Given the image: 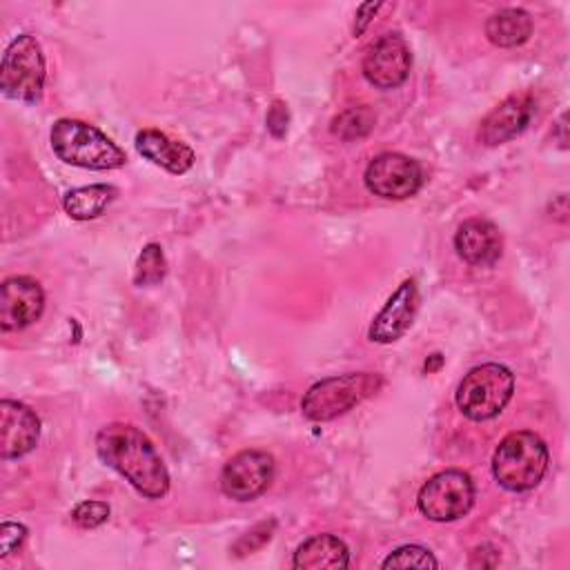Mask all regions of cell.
I'll return each instance as SVG.
<instances>
[{
  "instance_id": "obj_1",
  "label": "cell",
  "mask_w": 570,
  "mask_h": 570,
  "mask_svg": "<svg viewBox=\"0 0 570 570\" xmlns=\"http://www.w3.org/2000/svg\"><path fill=\"white\" fill-rule=\"evenodd\" d=\"M98 456L122 474L142 497L160 499L169 490V472L151 439L136 425L109 423L96 436Z\"/></svg>"
},
{
  "instance_id": "obj_2",
  "label": "cell",
  "mask_w": 570,
  "mask_h": 570,
  "mask_svg": "<svg viewBox=\"0 0 570 570\" xmlns=\"http://www.w3.org/2000/svg\"><path fill=\"white\" fill-rule=\"evenodd\" d=\"M51 149L53 154L76 167L105 171V169H118L127 163L125 151L107 138L98 127L76 120V118H58L51 125Z\"/></svg>"
},
{
  "instance_id": "obj_3",
  "label": "cell",
  "mask_w": 570,
  "mask_h": 570,
  "mask_svg": "<svg viewBox=\"0 0 570 570\" xmlns=\"http://www.w3.org/2000/svg\"><path fill=\"white\" fill-rule=\"evenodd\" d=\"M548 472V448L541 436L528 430L503 436L492 456V474L501 488L525 492L541 483Z\"/></svg>"
},
{
  "instance_id": "obj_4",
  "label": "cell",
  "mask_w": 570,
  "mask_h": 570,
  "mask_svg": "<svg viewBox=\"0 0 570 570\" xmlns=\"http://www.w3.org/2000/svg\"><path fill=\"white\" fill-rule=\"evenodd\" d=\"M383 387V376L374 372H350L341 376H330L314 383L303 401L301 412L309 421H332L354 405L376 394Z\"/></svg>"
},
{
  "instance_id": "obj_5",
  "label": "cell",
  "mask_w": 570,
  "mask_h": 570,
  "mask_svg": "<svg viewBox=\"0 0 570 570\" xmlns=\"http://www.w3.org/2000/svg\"><path fill=\"white\" fill-rule=\"evenodd\" d=\"M514 392V374L499 363L472 367L456 387V407L472 421H488L503 412Z\"/></svg>"
},
{
  "instance_id": "obj_6",
  "label": "cell",
  "mask_w": 570,
  "mask_h": 570,
  "mask_svg": "<svg viewBox=\"0 0 570 570\" xmlns=\"http://www.w3.org/2000/svg\"><path fill=\"white\" fill-rule=\"evenodd\" d=\"M45 87V56L31 33L11 40L2 56L0 89L7 98L20 102H38Z\"/></svg>"
},
{
  "instance_id": "obj_7",
  "label": "cell",
  "mask_w": 570,
  "mask_h": 570,
  "mask_svg": "<svg viewBox=\"0 0 570 570\" xmlns=\"http://www.w3.org/2000/svg\"><path fill=\"white\" fill-rule=\"evenodd\" d=\"M474 483L463 470H443L430 476L419 490L416 505L432 521H454L470 512Z\"/></svg>"
},
{
  "instance_id": "obj_8",
  "label": "cell",
  "mask_w": 570,
  "mask_h": 570,
  "mask_svg": "<svg viewBox=\"0 0 570 570\" xmlns=\"http://www.w3.org/2000/svg\"><path fill=\"white\" fill-rule=\"evenodd\" d=\"M363 180L374 196L387 200H405L421 189L423 169L410 156L385 151L370 160Z\"/></svg>"
},
{
  "instance_id": "obj_9",
  "label": "cell",
  "mask_w": 570,
  "mask_h": 570,
  "mask_svg": "<svg viewBox=\"0 0 570 570\" xmlns=\"http://www.w3.org/2000/svg\"><path fill=\"white\" fill-rule=\"evenodd\" d=\"M274 479V459L263 450H243L234 454L220 472V490L234 501L261 497Z\"/></svg>"
},
{
  "instance_id": "obj_10",
  "label": "cell",
  "mask_w": 570,
  "mask_h": 570,
  "mask_svg": "<svg viewBox=\"0 0 570 570\" xmlns=\"http://www.w3.org/2000/svg\"><path fill=\"white\" fill-rule=\"evenodd\" d=\"M410 47L396 31L383 33L363 58V76L379 89H396L403 85L410 76Z\"/></svg>"
},
{
  "instance_id": "obj_11",
  "label": "cell",
  "mask_w": 570,
  "mask_h": 570,
  "mask_svg": "<svg viewBox=\"0 0 570 570\" xmlns=\"http://www.w3.org/2000/svg\"><path fill=\"white\" fill-rule=\"evenodd\" d=\"M45 309V292L38 281L29 276H11L2 283L0 325L4 332L24 330L40 318Z\"/></svg>"
},
{
  "instance_id": "obj_12",
  "label": "cell",
  "mask_w": 570,
  "mask_h": 570,
  "mask_svg": "<svg viewBox=\"0 0 570 570\" xmlns=\"http://www.w3.org/2000/svg\"><path fill=\"white\" fill-rule=\"evenodd\" d=\"M534 111H537V102L532 94L521 91V94L508 96L483 118L479 127V140L490 147L512 140L530 125Z\"/></svg>"
},
{
  "instance_id": "obj_13",
  "label": "cell",
  "mask_w": 570,
  "mask_h": 570,
  "mask_svg": "<svg viewBox=\"0 0 570 570\" xmlns=\"http://www.w3.org/2000/svg\"><path fill=\"white\" fill-rule=\"evenodd\" d=\"M416 309H419V287L414 278H407L394 289V294L387 298L383 309L374 316L367 336L374 343H394L410 330L416 316Z\"/></svg>"
},
{
  "instance_id": "obj_14",
  "label": "cell",
  "mask_w": 570,
  "mask_h": 570,
  "mask_svg": "<svg viewBox=\"0 0 570 570\" xmlns=\"http://www.w3.org/2000/svg\"><path fill=\"white\" fill-rule=\"evenodd\" d=\"M40 436V419L36 412L20 403L0 401V452L2 459H18L31 452Z\"/></svg>"
},
{
  "instance_id": "obj_15",
  "label": "cell",
  "mask_w": 570,
  "mask_h": 570,
  "mask_svg": "<svg viewBox=\"0 0 570 570\" xmlns=\"http://www.w3.org/2000/svg\"><path fill=\"white\" fill-rule=\"evenodd\" d=\"M454 249L468 265L485 267L501 258L503 238L494 223L485 218H468L454 234Z\"/></svg>"
},
{
  "instance_id": "obj_16",
  "label": "cell",
  "mask_w": 570,
  "mask_h": 570,
  "mask_svg": "<svg viewBox=\"0 0 570 570\" xmlns=\"http://www.w3.org/2000/svg\"><path fill=\"white\" fill-rule=\"evenodd\" d=\"M138 154L169 174H185L194 165V149L158 129H140L134 138Z\"/></svg>"
},
{
  "instance_id": "obj_17",
  "label": "cell",
  "mask_w": 570,
  "mask_h": 570,
  "mask_svg": "<svg viewBox=\"0 0 570 570\" xmlns=\"http://www.w3.org/2000/svg\"><path fill=\"white\" fill-rule=\"evenodd\" d=\"M292 566L303 568V570L347 568L350 566V550L334 534H314L296 548Z\"/></svg>"
},
{
  "instance_id": "obj_18",
  "label": "cell",
  "mask_w": 570,
  "mask_h": 570,
  "mask_svg": "<svg viewBox=\"0 0 570 570\" xmlns=\"http://www.w3.org/2000/svg\"><path fill=\"white\" fill-rule=\"evenodd\" d=\"M532 33V18L525 9H501L485 22V36L497 47L523 45Z\"/></svg>"
},
{
  "instance_id": "obj_19",
  "label": "cell",
  "mask_w": 570,
  "mask_h": 570,
  "mask_svg": "<svg viewBox=\"0 0 570 570\" xmlns=\"http://www.w3.org/2000/svg\"><path fill=\"white\" fill-rule=\"evenodd\" d=\"M116 198V187L111 185H87L76 187L65 194L62 207L76 220H89L105 212V207Z\"/></svg>"
},
{
  "instance_id": "obj_20",
  "label": "cell",
  "mask_w": 570,
  "mask_h": 570,
  "mask_svg": "<svg viewBox=\"0 0 570 570\" xmlns=\"http://www.w3.org/2000/svg\"><path fill=\"white\" fill-rule=\"evenodd\" d=\"M374 127V111L367 105H356L343 109L338 116L332 118V134L341 140H356L372 131Z\"/></svg>"
},
{
  "instance_id": "obj_21",
  "label": "cell",
  "mask_w": 570,
  "mask_h": 570,
  "mask_svg": "<svg viewBox=\"0 0 570 570\" xmlns=\"http://www.w3.org/2000/svg\"><path fill=\"white\" fill-rule=\"evenodd\" d=\"M167 274V261L163 254V247L156 243H149L142 247L138 263H136V272H134V283L136 285H156L165 278Z\"/></svg>"
},
{
  "instance_id": "obj_22",
  "label": "cell",
  "mask_w": 570,
  "mask_h": 570,
  "mask_svg": "<svg viewBox=\"0 0 570 570\" xmlns=\"http://www.w3.org/2000/svg\"><path fill=\"white\" fill-rule=\"evenodd\" d=\"M381 566L383 568H423V570H428V568H439V561L423 546H401L394 552H390Z\"/></svg>"
},
{
  "instance_id": "obj_23",
  "label": "cell",
  "mask_w": 570,
  "mask_h": 570,
  "mask_svg": "<svg viewBox=\"0 0 570 570\" xmlns=\"http://www.w3.org/2000/svg\"><path fill=\"white\" fill-rule=\"evenodd\" d=\"M109 519V505L105 501H82L71 510V521L78 528H98Z\"/></svg>"
},
{
  "instance_id": "obj_24",
  "label": "cell",
  "mask_w": 570,
  "mask_h": 570,
  "mask_svg": "<svg viewBox=\"0 0 570 570\" xmlns=\"http://www.w3.org/2000/svg\"><path fill=\"white\" fill-rule=\"evenodd\" d=\"M272 530H274V521H269V525L267 523H261V525H256L252 532H247L245 537H240L238 541H236V546H234V552L236 554H247V552H254L256 548H261L265 541H269V537H272Z\"/></svg>"
},
{
  "instance_id": "obj_25",
  "label": "cell",
  "mask_w": 570,
  "mask_h": 570,
  "mask_svg": "<svg viewBox=\"0 0 570 570\" xmlns=\"http://www.w3.org/2000/svg\"><path fill=\"white\" fill-rule=\"evenodd\" d=\"M27 537V528L22 523H13V521H4L0 525V557L11 554Z\"/></svg>"
},
{
  "instance_id": "obj_26",
  "label": "cell",
  "mask_w": 570,
  "mask_h": 570,
  "mask_svg": "<svg viewBox=\"0 0 570 570\" xmlns=\"http://www.w3.org/2000/svg\"><path fill=\"white\" fill-rule=\"evenodd\" d=\"M287 105L285 102H281V100H276L272 107H269V111H267V129L272 131V136H276V138H283L285 136V131H287Z\"/></svg>"
},
{
  "instance_id": "obj_27",
  "label": "cell",
  "mask_w": 570,
  "mask_h": 570,
  "mask_svg": "<svg viewBox=\"0 0 570 570\" xmlns=\"http://www.w3.org/2000/svg\"><path fill=\"white\" fill-rule=\"evenodd\" d=\"M379 9H381V2H365V4L358 7V11H356V24H354V33H356V36H361V33L365 31L367 22L374 18V13H376Z\"/></svg>"
},
{
  "instance_id": "obj_28",
  "label": "cell",
  "mask_w": 570,
  "mask_h": 570,
  "mask_svg": "<svg viewBox=\"0 0 570 570\" xmlns=\"http://www.w3.org/2000/svg\"><path fill=\"white\" fill-rule=\"evenodd\" d=\"M441 361H443V358H441V354H432V363H425V370H428V372L436 370V367L441 365Z\"/></svg>"
}]
</instances>
